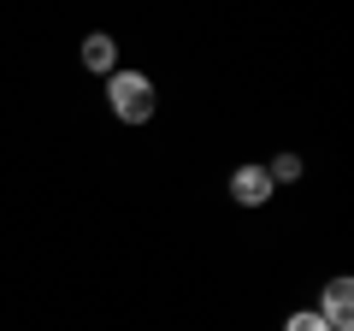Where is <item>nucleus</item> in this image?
<instances>
[{"instance_id": "1", "label": "nucleus", "mask_w": 354, "mask_h": 331, "mask_svg": "<svg viewBox=\"0 0 354 331\" xmlns=\"http://www.w3.org/2000/svg\"><path fill=\"white\" fill-rule=\"evenodd\" d=\"M106 101H113V113L124 125H148L153 118V83L142 71H113L106 77Z\"/></svg>"}, {"instance_id": "2", "label": "nucleus", "mask_w": 354, "mask_h": 331, "mask_svg": "<svg viewBox=\"0 0 354 331\" xmlns=\"http://www.w3.org/2000/svg\"><path fill=\"white\" fill-rule=\"evenodd\" d=\"M272 190H278V184L266 178V166H236V178H230V195H236L242 207H260V202H272Z\"/></svg>"}, {"instance_id": "3", "label": "nucleus", "mask_w": 354, "mask_h": 331, "mask_svg": "<svg viewBox=\"0 0 354 331\" xmlns=\"http://www.w3.org/2000/svg\"><path fill=\"white\" fill-rule=\"evenodd\" d=\"M348 302H354V284H348V278H337V284L325 290V307H319V319H325L330 331H348V325H354Z\"/></svg>"}, {"instance_id": "4", "label": "nucleus", "mask_w": 354, "mask_h": 331, "mask_svg": "<svg viewBox=\"0 0 354 331\" xmlns=\"http://www.w3.org/2000/svg\"><path fill=\"white\" fill-rule=\"evenodd\" d=\"M113 65H118L113 36H83V71H113Z\"/></svg>"}, {"instance_id": "5", "label": "nucleus", "mask_w": 354, "mask_h": 331, "mask_svg": "<svg viewBox=\"0 0 354 331\" xmlns=\"http://www.w3.org/2000/svg\"><path fill=\"white\" fill-rule=\"evenodd\" d=\"M266 178H272V184H290V178H301V160H295V154H278V160L266 166Z\"/></svg>"}, {"instance_id": "6", "label": "nucleus", "mask_w": 354, "mask_h": 331, "mask_svg": "<svg viewBox=\"0 0 354 331\" xmlns=\"http://www.w3.org/2000/svg\"><path fill=\"white\" fill-rule=\"evenodd\" d=\"M283 331H330L325 319H319V307H307V314H290V325Z\"/></svg>"}]
</instances>
